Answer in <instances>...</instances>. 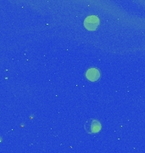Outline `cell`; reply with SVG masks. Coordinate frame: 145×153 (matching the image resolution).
<instances>
[{"instance_id":"1","label":"cell","mask_w":145,"mask_h":153,"mask_svg":"<svg viewBox=\"0 0 145 153\" xmlns=\"http://www.w3.org/2000/svg\"><path fill=\"white\" fill-rule=\"evenodd\" d=\"M84 128L89 134H96L101 129V123L96 119H89L84 124Z\"/></svg>"},{"instance_id":"2","label":"cell","mask_w":145,"mask_h":153,"mask_svg":"<svg viewBox=\"0 0 145 153\" xmlns=\"http://www.w3.org/2000/svg\"><path fill=\"white\" fill-rule=\"evenodd\" d=\"M99 25V20L97 16H87L84 21V27L88 30V31H94L96 30Z\"/></svg>"},{"instance_id":"3","label":"cell","mask_w":145,"mask_h":153,"mask_svg":"<svg viewBox=\"0 0 145 153\" xmlns=\"http://www.w3.org/2000/svg\"><path fill=\"white\" fill-rule=\"evenodd\" d=\"M86 76L89 81L94 82V81H97L99 79L100 72L98 71V69H97V68H89L86 71Z\"/></svg>"}]
</instances>
